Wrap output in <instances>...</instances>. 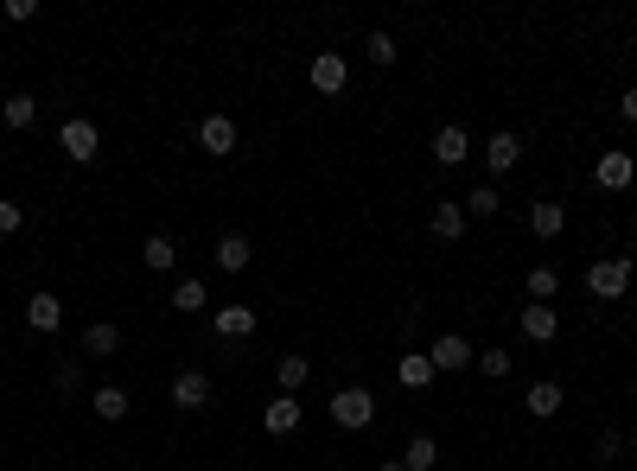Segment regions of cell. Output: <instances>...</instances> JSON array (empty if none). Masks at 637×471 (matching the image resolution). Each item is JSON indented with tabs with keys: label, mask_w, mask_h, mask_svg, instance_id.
Listing matches in <instances>:
<instances>
[{
	"label": "cell",
	"mask_w": 637,
	"mask_h": 471,
	"mask_svg": "<svg viewBox=\"0 0 637 471\" xmlns=\"http://www.w3.org/2000/svg\"><path fill=\"white\" fill-rule=\"evenodd\" d=\"M587 287L599 293V300H625V287H631V255H599L593 274H587Z\"/></svg>",
	"instance_id": "1"
},
{
	"label": "cell",
	"mask_w": 637,
	"mask_h": 471,
	"mask_svg": "<svg viewBox=\"0 0 637 471\" xmlns=\"http://www.w3.org/2000/svg\"><path fill=\"white\" fill-rule=\"evenodd\" d=\"M376 471H408V465H402V459H389V465H376Z\"/></svg>",
	"instance_id": "35"
},
{
	"label": "cell",
	"mask_w": 637,
	"mask_h": 471,
	"mask_svg": "<svg viewBox=\"0 0 637 471\" xmlns=\"http://www.w3.org/2000/svg\"><path fill=\"white\" fill-rule=\"evenodd\" d=\"M262 427L274 433V440H281V433H294V427H300V401H294V395H274L268 408H262Z\"/></svg>",
	"instance_id": "11"
},
{
	"label": "cell",
	"mask_w": 637,
	"mask_h": 471,
	"mask_svg": "<svg viewBox=\"0 0 637 471\" xmlns=\"http://www.w3.org/2000/svg\"><path fill=\"white\" fill-rule=\"evenodd\" d=\"M555 331H561L555 306H523V338H529V344H548Z\"/></svg>",
	"instance_id": "16"
},
{
	"label": "cell",
	"mask_w": 637,
	"mask_h": 471,
	"mask_svg": "<svg viewBox=\"0 0 637 471\" xmlns=\"http://www.w3.org/2000/svg\"><path fill=\"white\" fill-rule=\"evenodd\" d=\"M20 223H26V211H20V204H13V198H0V236H13V230H20Z\"/></svg>",
	"instance_id": "32"
},
{
	"label": "cell",
	"mask_w": 637,
	"mask_h": 471,
	"mask_svg": "<svg viewBox=\"0 0 637 471\" xmlns=\"http://www.w3.org/2000/svg\"><path fill=\"white\" fill-rule=\"evenodd\" d=\"M631 452H637V440H631Z\"/></svg>",
	"instance_id": "36"
},
{
	"label": "cell",
	"mask_w": 637,
	"mask_h": 471,
	"mask_svg": "<svg viewBox=\"0 0 637 471\" xmlns=\"http://www.w3.org/2000/svg\"><path fill=\"white\" fill-rule=\"evenodd\" d=\"M26 319H32V331H58L64 325V300H58V293H32Z\"/></svg>",
	"instance_id": "12"
},
{
	"label": "cell",
	"mask_w": 637,
	"mask_h": 471,
	"mask_svg": "<svg viewBox=\"0 0 637 471\" xmlns=\"http://www.w3.org/2000/svg\"><path fill=\"white\" fill-rule=\"evenodd\" d=\"M434 236H440V242H459V236H466V204H434Z\"/></svg>",
	"instance_id": "19"
},
{
	"label": "cell",
	"mask_w": 637,
	"mask_h": 471,
	"mask_svg": "<svg viewBox=\"0 0 637 471\" xmlns=\"http://www.w3.org/2000/svg\"><path fill=\"white\" fill-rule=\"evenodd\" d=\"M402 465H408V471H434V465H440V446L427 440V433H415V440L402 446Z\"/></svg>",
	"instance_id": "21"
},
{
	"label": "cell",
	"mask_w": 637,
	"mask_h": 471,
	"mask_svg": "<svg viewBox=\"0 0 637 471\" xmlns=\"http://www.w3.org/2000/svg\"><path fill=\"white\" fill-rule=\"evenodd\" d=\"M466 204H472V217H491V211H497V204H504V198H497V185H478Z\"/></svg>",
	"instance_id": "28"
},
{
	"label": "cell",
	"mask_w": 637,
	"mask_h": 471,
	"mask_svg": "<svg viewBox=\"0 0 637 471\" xmlns=\"http://www.w3.org/2000/svg\"><path fill=\"white\" fill-rule=\"evenodd\" d=\"M332 421L351 427V433L370 427V421H376V395H370V389H338V395H332Z\"/></svg>",
	"instance_id": "3"
},
{
	"label": "cell",
	"mask_w": 637,
	"mask_h": 471,
	"mask_svg": "<svg viewBox=\"0 0 637 471\" xmlns=\"http://www.w3.org/2000/svg\"><path fill=\"white\" fill-rule=\"evenodd\" d=\"M593 179H599V191H631V179H637V160H631V153H599Z\"/></svg>",
	"instance_id": "6"
},
{
	"label": "cell",
	"mask_w": 637,
	"mask_h": 471,
	"mask_svg": "<svg viewBox=\"0 0 637 471\" xmlns=\"http://www.w3.org/2000/svg\"><path fill=\"white\" fill-rule=\"evenodd\" d=\"M90 408H96V421H128L134 401H128V389H115V382H109V389H96V395H90Z\"/></svg>",
	"instance_id": "17"
},
{
	"label": "cell",
	"mask_w": 637,
	"mask_h": 471,
	"mask_svg": "<svg viewBox=\"0 0 637 471\" xmlns=\"http://www.w3.org/2000/svg\"><path fill=\"white\" fill-rule=\"evenodd\" d=\"M306 77H313L319 96H338L344 83H351V64L338 58V51H313V64H306Z\"/></svg>",
	"instance_id": "4"
},
{
	"label": "cell",
	"mask_w": 637,
	"mask_h": 471,
	"mask_svg": "<svg viewBox=\"0 0 637 471\" xmlns=\"http://www.w3.org/2000/svg\"><path fill=\"white\" fill-rule=\"evenodd\" d=\"M516 160H523V141L504 128V134H491V147H485V166L491 172H516Z\"/></svg>",
	"instance_id": "13"
},
{
	"label": "cell",
	"mask_w": 637,
	"mask_h": 471,
	"mask_svg": "<svg viewBox=\"0 0 637 471\" xmlns=\"http://www.w3.org/2000/svg\"><path fill=\"white\" fill-rule=\"evenodd\" d=\"M58 153H64V160H77V166H90L96 160V153H102V134H96V121H64V128H58Z\"/></svg>",
	"instance_id": "2"
},
{
	"label": "cell",
	"mask_w": 637,
	"mask_h": 471,
	"mask_svg": "<svg viewBox=\"0 0 637 471\" xmlns=\"http://www.w3.org/2000/svg\"><path fill=\"white\" fill-rule=\"evenodd\" d=\"M618 109H625V121H637V83L625 90V102H618Z\"/></svg>",
	"instance_id": "34"
},
{
	"label": "cell",
	"mask_w": 637,
	"mask_h": 471,
	"mask_svg": "<svg viewBox=\"0 0 637 471\" xmlns=\"http://www.w3.org/2000/svg\"><path fill=\"white\" fill-rule=\"evenodd\" d=\"M529 300H536V306H548V300H555V293H561V274L555 268H529Z\"/></svg>",
	"instance_id": "25"
},
{
	"label": "cell",
	"mask_w": 637,
	"mask_h": 471,
	"mask_svg": "<svg viewBox=\"0 0 637 471\" xmlns=\"http://www.w3.org/2000/svg\"><path fill=\"white\" fill-rule=\"evenodd\" d=\"M83 351H90V357L122 351V325H109V319H102V325H90V331H83Z\"/></svg>",
	"instance_id": "20"
},
{
	"label": "cell",
	"mask_w": 637,
	"mask_h": 471,
	"mask_svg": "<svg viewBox=\"0 0 637 471\" xmlns=\"http://www.w3.org/2000/svg\"><path fill=\"white\" fill-rule=\"evenodd\" d=\"M434 376H440V370H434V357H421V351H408L402 363H395V382H402V389H427Z\"/></svg>",
	"instance_id": "14"
},
{
	"label": "cell",
	"mask_w": 637,
	"mask_h": 471,
	"mask_svg": "<svg viewBox=\"0 0 637 471\" xmlns=\"http://www.w3.org/2000/svg\"><path fill=\"white\" fill-rule=\"evenodd\" d=\"M478 370H485L491 382H497V376H510V351H478Z\"/></svg>",
	"instance_id": "30"
},
{
	"label": "cell",
	"mask_w": 637,
	"mask_h": 471,
	"mask_svg": "<svg viewBox=\"0 0 637 471\" xmlns=\"http://www.w3.org/2000/svg\"><path fill=\"white\" fill-rule=\"evenodd\" d=\"M51 382H58L64 395H77V389H83V370H77V363H58V370H51Z\"/></svg>",
	"instance_id": "31"
},
{
	"label": "cell",
	"mask_w": 637,
	"mask_h": 471,
	"mask_svg": "<svg viewBox=\"0 0 637 471\" xmlns=\"http://www.w3.org/2000/svg\"><path fill=\"white\" fill-rule=\"evenodd\" d=\"M217 268H223V274H243V268H249V236H236V230L217 236Z\"/></svg>",
	"instance_id": "18"
},
{
	"label": "cell",
	"mask_w": 637,
	"mask_h": 471,
	"mask_svg": "<svg viewBox=\"0 0 637 471\" xmlns=\"http://www.w3.org/2000/svg\"><path fill=\"white\" fill-rule=\"evenodd\" d=\"M32 115H39V102H32V96H7V102H0V121H7L13 134L32 128Z\"/></svg>",
	"instance_id": "24"
},
{
	"label": "cell",
	"mask_w": 637,
	"mask_h": 471,
	"mask_svg": "<svg viewBox=\"0 0 637 471\" xmlns=\"http://www.w3.org/2000/svg\"><path fill=\"white\" fill-rule=\"evenodd\" d=\"M217 338H249L255 331V306H217Z\"/></svg>",
	"instance_id": "15"
},
{
	"label": "cell",
	"mask_w": 637,
	"mask_h": 471,
	"mask_svg": "<svg viewBox=\"0 0 637 471\" xmlns=\"http://www.w3.org/2000/svg\"><path fill=\"white\" fill-rule=\"evenodd\" d=\"M370 64H395V39H389V32H370Z\"/></svg>",
	"instance_id": "29"
},
{
	"label": "cell",
	"mask_w": 637,
	"mask_h": 471,
	"mask_svg": "<svg viewBox=\"0 0 637 471\" xmlns=\"http://www.w3.org/2000/svg\"><path fill=\"white\" fill-rule=\"evenodd\" d=\"M529 230H536L542 242L561 236V230H567V211H561V204H536V211H529Z\"/></svg>",
	"instance_id": "22"
},
{
	"label": "cell",
	"mask_w": 637,
	"mask_h": 471,
	"mask_svg": "<svg viewBox=\"0 0 637 471\" xmlns=\"http://www.w3.org/2000/svg\"><path fill=\"white\" fill-rule=\"evenodd\" d=\"M204 306H211L204 281H179V287H172V312H204Z\"/></svg>",
	"instance_id": "26"
},
{
	"label": "cell",
	"mask_w": 637,
	"mask_h": 471,
	"mask_svg": "<svg viewBox=\"0 0 637 471\" xmlns=\"http://www.w3.org/2000/svg\"><path fill=\"white\" fill-rule=\"evenodd\" d=\"M198 147L217 153V160H223V153H236V121L230 115H204L198 121Z\"/></svg>",
	"instance_id": "7"
},
{
	"label": "cell",
	"mask_w": 637,
	"mask_h": 471,
	"mask_svg": "<svg viewBox=\"0 0 637 471\" xmlns=\"http://www.w3.org/2000/svg\"><path fill=\"white\" fill-rule=\"evenodd\" d=\"M274 376H281V395H294L300 382L313 376V363H306V357H281V363H274Z\"/></svg>",
	"instance_id": "27"
},
{
	"label": "cell",
	"mask_w": 637,
	"mask_h": 471,
	"mask_svg": "<svg viewBox=\"0 0 637 471\" xmlns=\"http://www.w3.org/2000/svg\"><path fill=\"white\" fill-rule=\"evenodd\" d=\"M434 160H440V166H466V160H472V134H466V128H440V134H434Z\"/></svg>",
	"instance_id": "9"
},
{
	"label": "cell",
	"mask_w": 637,
	"mask_h": 471,
	"mask_svg": "<svg viewBox=\"0 0 637 471\" xmlns=\"http://www.w3.org/2000/svg\"><path fill=\"white\" fill-rule=\"evenodd\" d=\"M561 382H529V395H523V408L529 414H536V421H555V414H561Z\"/></svg>",
	"instance_id": "10"
},
{
	"label": "cell",
	"mask_w": 637,
	"mask_h": 471,
	"mask_svg": "<svg viewBox=\"0 0 637 471\" xmlns=\"http://www.w3.org/2000/svg\"><path fill=\"white\" fill-rule=\"evenodd\" d=\"M141 261H147L153 274H166L172 261H179V249H172V236H147V242H141Z\"/></svg>",
	"instance_id": "23"
},
{
	"label": "cell",
	"mask_w": 637,
	"mask_h": 471,
	"mask_svg": "<svg viewBox=\"0 0 637 471\" xmlns=\"http://www.w3.org/2000/svg\"><path fill=\"white\" fill-rule=\"evenodd\" d=\"M172 408H185V414L211 408V376H204V370H179V376H172Z\"/></svg>",
	"instance_id": "5"
},
{
	"label": "cell",
	"mask_w": 637,
	"mask_h": 471,
	"mask_svg": "<svg viewBox=\"0 0 637 471\" xmlns=\"http://www.w3.org/2000/svg\"><path fill=\"white\" fill-rule=\"evenodd\" d=\"M0 13H7V20L20 26V20H32V13H39V7H32V0H7V7H0Z\"/></svg>",
	"instance_id": "33"
},
{
	"label": "cell",
	"mask_w": 637,
	"mask_h": 471,
	"mask_svg": "<svg viewBox=\"0 0 637 471\" xmlns=\"http://www.w3.org/2000/svg\"><path fill=\"white\" fill-rule=\"evenodd\" d=\"M434 370H472V344L459 338V331H446V338H434Z\"/></svg>",
	"instance_id": "8"
}]
</instances>
